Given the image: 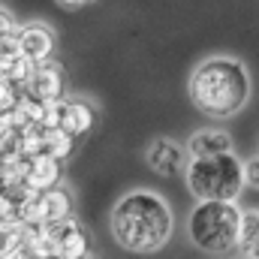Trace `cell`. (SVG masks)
Segmentation results:
<instances>
[{"label":"cell","mask_w":259,"mask_h":259,"mask_svg":"<svg viewBox=\"0 0 259 259\" xmlns=\"http://www.w3.org/2000/svg\"><path fill=\"white\" fill-rule=\"evenodd\" d=\"M112 235L133 253H154L172 235V208L151 190H130L112 208Z\"/></svg>","instance_id":"6da1fadb"},{"label":"cell","mask_w":259,"mask_h":259,"mask_svg":"<svg viewBox=\"0 0 259 259\" xmlns=\"http://www.w3.org/2000/svg\"><path fill=\"white\" fill-rule=\"evenodd\" d=\"M250 72L235 58H208L190 75V100L208 118H232L250 100Z\"/></svg>","instance_id":"7a4b0ae2"},{"label":"cell","mask_w":259,"mask_h":259,"mask_svg":"<svg viewBox=\"0 0 259 259\" xmlns=\"http://www.w3.org/2000/svg\"><path fill=\"white\" fill-rule=\"evenodd\" d=\"M241 220L244 211L238 208V199H199L190 211L187 232L196 247L208 253H229L238 247Z\"/></svg>","instance_id":"3957f363"},{"label":"cell","mask_w":259,"mask_h":259,"mask_svg":"<svg viewBox=\"0 0 259 259\" xmlns=\"http://www.w3.org/2000/svg\"><path fill=\"white\" fill-rule=\"evenodd\" d=\"M184 178L196 199H238L247 187L244 160H238L235 151L214 157H190Z\"/></svg>","instance_id":"277c9868"},{"label":"cell","mask_w":259,"mask_h":259,"mask_svg":"<svg viewBox=\"0 0 259 259\" xmlns=\"http://www.w3.org/2000/svg\"><path fill=\"white\" fill-rule=\"evenodd\" d=\"M190 157V151L187 148H181L178 142H172V139H154L151 142V148L145 151V163H148V169L151 172H157V175H163V178H175L178 172H184L187 169V160Z\"/></svg>","instance_id":"5b68a950"},{"label":"cell","mask_w":259,"mask_h":259,"mask_svg":"<svg viewBox=\"0 0 259 259\" xmlns=\"http://www.w3.org/2000/svg\"><path fill=\"white\" fill-rule=\"evenodd\" d=\"M24 214H33V220L39 223H61L72 214V196L64 187H49L24 205Z\"/></svg>","instance_id":"8992f818"},{"label":"cell","mask_w":259,"mask_h":259,"mask_svg":"<svg viewBox=\"0 0 259 259\" xmlns=\"http://www.w3.org/2000/svg\"><path fill=\"white\" fill-rule=\"evenodd\" d=\"M18 49H21V55H24L30 64L39 66L52 58V52H55V36H52V30L42 27V24H27V27H21V33H18Z\"/></svg>","instance_id":"52a82bcc"},{"label":"cell","mask_w":259,"mask_h":259,"mask_svg":"<svg viewBox=\"0 0 259 259\" xmlns=\"http://www.w3.org/2000/svg\"><path fill=\"white\" fill-rule=\"evenodd\" d=\"M187 151L190 157H214V154H226V151H235V142L226 130H196L187 142Z\"/></svg>","instance_id":"ba28073f"},{"label":"cell","mask_w":259,"mask_h":259,"mask_svg":"<svg viewBox=\"0 0 259 259\" xmlns=\"http://www.w3.org/2000/svg\"><path fill=\"white\" fill-rule=\"evenodd\" d=\"M58 178H61V160L52 157L49 151L33 154V160H30V166H27V181H30V187L49 190V187L58 184Z\"/></svg>","instance_id":"9c48e42d"},{"label":"cell","mask_w":259,"mask_h":259,"mask_svg":"<svg viewBox=\"0 0 259 259\" xmlns=\"http://www.w3.org/2000/svg\"><path fill=\"white\" fill-rule=\"evenodd\" d=\"M30 91L36 100L42 103H52V100H61L64 94V78H61V66H39L30 72Z\"/></svg>","instance_id":"30bf717a"},{"label":"cell","mask_w":259,"mask_h":259,"mask_svg":"<svg viewBox=\"0 0 259 259\" xmlns=\"http://www.w3.org/2000/svg\"><path fill=\"white\" fill-rule=\"evenodd\" d=\"M94 121H97L94 109H91L88 103H81V100H75V103H64V106H61V130H66L72 139L84 136L88 130L94 127Z\"/></svg>","instance_id":"8fae6325"},{"label":"cell","mask_w":259,"mask_h":259,"mask_svg":"<svg viewBox=\"0 0 259 259\" xmlns=\"http://www.w3.org/2000/svg\"><path fill=\"white\" fill-rule=\"evenodd\" d=\"M238 253H241V256L259 259V211H244L241 238H238Z\"/></svg>","instance_id":"7c38bea8"},{"label":"cell","mask_w":259,"mask_h":259,"mask_svg":"<svg viewBox=\"0 0 259 259\" xmlns=\"http://www.w3.org/2000/svg\"><path fill=\"white\" fill-rule=\"evenodd\" d=\"M244 175H247V187L259 193V157H256V160H247V163H244Z\"/></svg>","instance_id":"4fadbf2b"},{"label":"cell","mask_w":259,"mask_h":259,"mask_svg":"<svg viewBox=\"0 0 259 259\" xmlns=\"http://www.w3.org/2000/svg\"><path fill=\"white\" fill-rule=\"evenodd\" d=\"M12 103H15V97H12V88H9V81H0V112L12 109Z\"/></svg>","instance_id":"5bb4252c"},{"label":"cell","mask_w":259,"mask_h":259,"mask_svg":"<svg viewBox=\"0 0 259 259\" xmlns=\"http://www.w3.org/2000/svg\"><path fill=\"white\" fill-rule=\"evenodd\" d=\"M9 30H12V15H9L6 9H0V36L9 33Z\"/></svg>","instance_id":"9a60e30c"},{"label":"cell","mask_w":259,"mask_h":259,"mask_svg":"<svg viewBox=\"0 0 259 259\" xmlns=\"http://www.w3.org/2000/svg\"><path fill=\"white\" fill-rule=\"evenodd\" d=\"M64 9H81V6H91L94 0H58Z\"/></svg>","instance_id":"2e32d148"}]
</instances>
